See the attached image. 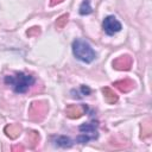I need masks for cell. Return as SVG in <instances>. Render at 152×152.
<instances>
[{
    "label": "cell",
    "instance_id": "2e32d148",
    "mask_svg": "<svg viewBox=\"0 0 152 152\" xmlns=\"http://www.w3.org/2000/svg\"><path fill=\"white\" fill-rule=\"evenodd\" d=\"M80 90H81V94H82V96H84V95L87 96V95H89V94H90V89H89L87 86H82Z\"/></svg>",
    "mask_w": 152,
    "mask_h": 152
},
{
    "label": "cell",
    "instance_id": "7c38bea8",
    "mask_svg": "<svg viewBox=\"0 0 152 152\" xmlns=\"http://www.w3.org/2000/svg\"><path fill=\"white\" fill-rule=\"evenodd\" d=\"M78 12H80L81 15H88V14H90L93 12L91 5H90V0H83L82 4L80 5Z\"/></svg>",
    "mask_w": 152,
    "mask_h": 152
},
{
    "label": "cell",
    "instance_id": "52a82bcc",
    "mask_svg": "<svg viewBox=\"0 0 152 152\" xmlns=\"http://www.w3.org/2000/svg\"><path fill=\"white\" fill-rule=\"evenodd\" d=\"M132 65V58L129 56H120L113 61V66L116 70H128Z\"/></svg>",
    "mask_w": 152,
    "mask_h": 152
},
{
    "label": "cell",
    "instance_id": "3957f363",
    "mask_svg": "<svg viewBox=\"0 0 152 152\" xmlns=\"http://www.w3.org/2000/svg\"><path fill=\"white\" fill-rule=\"evenodd\" d=\"M48 110V104L44 101H34L28 108V119L32 121H40Z\"/></svg>",
    "mask_w": 152,
    "mask_h": 152
},
{
    "label": "cell",
    "instance_id": "4fadbf2b",
    "mask_svg": "<svg viewBox=\"0 0 152 152\" xmlns=\"http://www.w3.org/2000/svg\"><path fill=\"white\" fill-rule=\"evenodd\" d=\"M68 18H69V15H68V14H63V15H61V17L57 19V21H56L57 27H59V28L64 27V26H65V24H66V21H68Z\"/></svg>",
    "mask_w": 152,
    "mask_h": 152
},
{
    "label": "cell",
    "instance_id": "e0dca14e",
    "mask_svg": "<svg viewBox=\"0 0 152 152\" xmlns=\"http://www.w3.org/2000/svg\"><path fill=\"white\" fill-rule=\"evenodd\" d=\"M62 1H63V0H51V2H50V4H51L52 6H55V5H57V4L62 2Z\"/></svg>",
    "mask_w": 152,
    "mask_h": 152
},
{
    "label": "cell",
    "instance_id": "ba28073f",
    "mask_svg": "<svg viewBox=\"0 0 152 152\" xmlns=\"http://www.w3.org/2000/svg\"><path fill=\"white\" fill-rule=\"evenodd\" d=\"M113 86L116 89H119L120 91H122V93H128V91H131L133 89L134 83H133V81H131L128 78H125V80H120V81L114 82Z\"/></svg>",
    "mask_w": 152,
    "mask_h": 152
},
{
    "label": "cell",
    "instance_id": "7a4b0ae2",
    "mask_svg": "<svg viewBox=\"0 0 152 152\" xmlns=\"http://www.w3.org/2000/svg\"><path fill=\"white\" fill-rule=\"evenodd\" d=\"M72 53L83 63H91L96 58V52L90 46V44L80 38L72 42Z\"/></svg>",
    "mask_w": 152,
    "mask_h": 152
},
{
    "label": "cell",
    "instance_id": "277c9868",
    "mask_svg": "<svg viewBox=\"0 0 152 152\" xmlns=\"http://www.w3.org/2000/svg\"><path fill=\"white\" fill-rule=\"evenodd\" d=\"M102 27H103V31L108 36H113V34H115V33L121 31L122 25H121V23L114 15H108V17H106L103 19Z\"/></svg>",
    "mask_w": 152,
    "mask_h": 152
},
{
    "label": "cell",
    "instance_id": "5bb4252c",
    "mask_svg": "<svg viewBox=\"0 0 152 152\" xmlns=\"http://www.w3.org/2000/svg\"><path fill=\"white\" fill-rule=\"evenodd\" d=\"M28 139L32 142V146H34L38 142V140H39V134L36 133V132H30L28 133Z\"/></svg>",
    "mask_w": 152,
    "mask_h": 152
},
{
    "label": "cell",
    "instance_id": "8fae6325",
    "mask_svg": "<svg viewBox=\"0 0 152 152\" xmlns=\"http://www.w3.org/2000/svg\"><path fill=\"white\" fill-rule=\"evenodd\" d=\"M53 144L58 147H70L72 146V140L69 137L58 135V137H53Z\"/></svg>",
    "mask_w": 152,
    "mask_h": 152
},
{
    "label": "cell",
    "instance_id": "9c48e42d",
    "mask_svg": "<svg viewBox=\"0 0 152 152\" xmlns=\"http://www.w3.org/2000/svg\"><path fill=\"white\" fill-rule=\"evenodd\" d=\"M20 132H21V126L19 124H11L5 127V133L11 139H15L20 134Z\"/></svg>",
    "mask_w": 152,
    "mask_h": 152
},
{
    "label": "cell",
    "instance_id": "6da1fadb",
    "mask_svg": "<svg viewBox=\"0 0 152 152\" xmlns=\"http://www.w3.org/2000/svg\"><path fill=\"white\" fill-rule=\"evenodd\" d=\"M36 80L32 75L25 74L23 71L17 72L15 75H7L5 76V83L11 86L12 89L15 93L19 94H24L26 93L33 84H34Z\"/></svg>",
    "mask_w": 152,
    "mask_h": 152
},
{
    "label": "cell",
    "instance_id": "9a60e30c",
    "mask_svg": "<svg viewBox=\"0 0 152 152\" xmlns=\"http://www.w3.org/2000/svg\"><path fill=\"white\" fill-rule=\"evenodd\" d=\"M39 32H40L39 27L34 26V27H31V28L27 31V34H28V36H37V34H39Z\"/></svg>",
    "mask_w": 152,
    "mask_h": 152
},
{
    "label": "cell",
    "instance_id": "8992f818",
    "mask_svg": "<svg viewBox=\"0 0 152 152\" xmlns=\"http://www.w3.org/2000/svg\"><path fill=\"white\" fill-rule=\"evenodd\" d=\"M87 109L88 108L86 104H69L65 108V114L70 119H77L87 113Z\"/></svg>",
    "mask_w": 152,
    "mask_h": 152
},
{
    "label": "cell",
    "instance_id": "5b68a950",
    "mask_svg": "<svg viewBox=\"0 0 152 152\" xmlns=\"http://www.w3.org/2000/svg\"><path fill=\"white\" fill-rule=\"evenodd\" d=\"M80 132L88 135L90 138V140H94L99 137L97 134V121H91V122H86V124H82L80 127H78Z\"/></svg>",
    "mask_w": 152,
    "mask_h": 152
},
{
    "label": "cell",
    "instance_id": "30bf717a",
    "mask_svg": "<svg viewBox=\"0 0 152 152\" xmlns=\"http://www.w3.org/2000/svg\"><path fill=\"white\" fill-rule=\"evenodd\" d=\"M102 93H103L104 101H106L107 103H109V104H114V103L118 101V95H116V93H115L112 88L106 87V88L102 89Z\"/></svg>",
    "mask_w": 152,
    "mask_h": 152
}]
</instances>
